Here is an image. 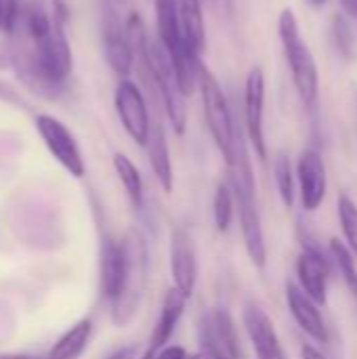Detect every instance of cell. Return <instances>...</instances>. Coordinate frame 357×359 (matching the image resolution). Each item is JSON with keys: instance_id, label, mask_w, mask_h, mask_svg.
<instances>
[{"instance_id": "d6a6232c", "label": "cell", "mask_w": 357, "mask_h": 359, "mask_svg": "<svg viewBox=\"0 0 357 359\" xmlns=\"http://www.w3.org/2000/svg\"><path fill=\"white\" fill-rule=\"evenodd\" d=\"M307 2H309L311 6H324V4H326L328 0H307Z\"/></svg>"}, {"instance_id": "f546056e", "label": "cell", "mask_w": 357, "mask_h": 359, "mask_svg": "<svg viewBox=\"0 0 357 359\" xmlns=\"http://www.w3.org/2000/svg\"><path fill=\"white\" fill-rule=\"evenodd\" d=\"M339 2H341L343 13H345L349 19H357V0H339Z\"/></svg>"}, {"instance_id": "1f68e13d", "label": "cell", "mask_w": 357, "mask_h": 359, "mask_svg": "<svg viewBox=\"0 0 357 359\" xmlns=\"http://www.w3.org/2000/svg\"><path fill=\"white\" fill-rule=\"evenodd\" d=\"M8 67H13V59L0 53V69H8Z\"/></svg>"}, {"instance_id": "cb8c5ba5", "label": "cell", "mask_w": 357, "mask_h": 359, "mask_svg": "<svg viewBox=\"0 0 357 359\" xmlns=\"http://www.w3.org/2000/svg\"><path fill=\"white\" fill-rule=\"evenodd\" d=\"M330 40L337 50V55L343 61H351L356 55V34L351 27V21L345 13H337L330 19Z\"/></svg>"}, {"instance_id": "9c48e42d", "label": "cell", "mask_w": 357, "mask_h": 359, "mask_svg": "<svg viewBox=\"0 0 357 359\" xmlns=\"http://www.w3.org/2000/svg\"><path fill=\"white\" fill-rule=\"evenodd\" d=\"M36 130H38L42 143L46 145L48 154L74 179H82L86 175V164H84L80 145H78L76 137L72 135V130L61 120H57L55 116H48V114H40V116H36Z\"/></svg>"}, {"instance_id": "ffe728a7", "label": "cell", "mask_w": 357, "mask_h": 359, "mask_svg": "<svg viewBox=\"0 0 357 359\" xmlns=\"http://www.w3.org/2000/svg\"><path fill=\"white\" fill-rule=\"evenodd\" d=\"M112 164H114V170H116L124 191H126V198L130 200V204L137 210H141L143 200H145V191H143V179H141V172H139L137 164L122 151L114 154Z\"/></svg>"}, {"instance_id": "4316f807", "label": "cell", "mask_w": 357, "mask_h": 359, "mask_svg": "<svg viewBox=\"0 0 357 359\" xmlns=\"http://www.w3.org/2000/svg\"><path fill=\"white\" fill-rule=\"evenodd\" d=\"M187 358H189V353H187V349H185V347H181V345H168V347L160 349L156 355H151L149 359H187Z\"/></svg>"}, {"instance_id": "d4e9b609", "label": "cell", "mask_w": 357, "mask_h": 359, "mask_svg": "<svg viewBox=\"0 0 357 359\" xmlns=\"http://www.w3.org/2000/svg\"><path fill=\"white\" fill-rule=\"evenodd\" d=\"M337 212H339V223H341L345 244L351 248V252L357 259V204L349 196L343 194L337 202Z\"/></svg>"}, {"instance_id": "7c38bea8", "label": "cell", "mask_w": 357, "mask_h": 359, "mask_svg": "<svg viewBox=\"0 0 357 359\" xmlns=\"http://www.w3.org/2000/svg\"><path fill=\"white\" fill-rule=\"evenodd\" d=\"M99 267H101V292L109 301V305H114L124 297L130 278V255L124 240L116 242L112 238H105L101 242Z\"/></svg>"}, {"instance_id": "8fae6325", "label": "cell", "mask_w": 357, "mask_h": 359, "mask_svg": "<svg viewBox=\"0 0 357 359\" xmlns=\"http://www.w3.org/2000/svg\"><path fill=\"white\" fill-rule=\"evenodd\" d=\"M297 189L305 212H316L328 194V170L322 154L314 147L305 149L297 162Z\"/></svg>"}, {"instance_id": "3957f363", "label": "cell", "mask_w": 357, "mask_h": 359, "mask_svg": "<svg viewBox=\"0 0 357 359\" xmlns=\"http://www.w3.org/2000/svg\"><path fill=\"white\" fill-rule=\"evenodd\" d=\"M198 90L202 97V109H204V120L208 126V133L223 158L225 164L234 160L238 139L242 135L240 126L236 124V118L231 114L229 101L221 88V82L217 76L202 63L198 69Z\"/></svg>"}, {"instance_id": "e575fe53", "label": "cell", "mask_w": 357, "mask_h": 359, "mask_svg": "<svg viewBox=\"0 0 357 359\" xmlns=\"http://www.w3.org/2000/svg\"><path fill=\"white\" fill-rule=\"evenodd\" d=\"M114 2H118V0H114ZM120 2H122V0H120Z\"/></svg>"}, {"instance_id": "2e32d148", "label": "cell", "mask_w": 357, "mask_h": 359, "mask_svg": "<svg viewBox=\"0 0 357 359\" xmlns=\"http://www.w3.org/2000/svg\"><path fill=\"white\" fill-rule=\"evenodd\" d=\"M187 297L181 294L177 288H170L166 294H164V301H162V307H160V313H158V320L151 328V334H149V341H147V347L143 351V355L139 359H149L151 355H156L160 349L168 347L170 345V339L175 337L177 332V326L187 309Z\"/></svg>"}, {"instance_id": "d6986e66", "label": "cell", "mask_w": 357, "mask_h": 359, "mask_svg": "<svg viewBox=\"0 0 357 359\" xmlns=\"http://www.w3.org/2000/svg\"><path fill=\"white\" fill-rule=\"evenodd\" d=\"M90 337H93V322L88 318L78 320L63 337L55 341L46 359H78L86 351Z\"/></svg>"}, {"instance_id": "ba28073f", "label": "cell", "mask_w": 357, "mask_h": 359, "mask_svg": "<svg viewBox=\"0 0 357 359\" xmlns=\"http://www.w3.org/2000/svg\"><path fill=\"white\" fill-rule=\"evenodd\" d=\"M114 105H116V114H118L120 124L126 130V135L139 147H145L154 118L149 114L147 99H145L143 90L137 86V82L122 78L114 90Z\"/></svg>"}, {"instance_id": "7a4b0ae2", "label": "cell", "mask_w": 357, "mask_h": 359, "mask_svg": "<svg viewBox=\"0 0 357 359\" xmlns=\"http://www.w3.org/2000/svg\"><path fill=\"white\" fill-rule=\"evenodd\" d=\"M278 36L286 65L292 76L295 90L307 114L316 116L320 107V72L309 44L301 36L299 19L290 6L282 8L278 17Z\"/></svg>"}, {"instance_id": "836d02e7", "label": "cell", "mask_w": 357, "mask_h": 359, "mask_svg": "<svg viewBox=\"0 0 357 359\" xmlns=\"http://www.w3.org/2000/svg\"><path fill=\"white\" fill-rule=\"evenodd\" d=\"M187 359H208V358H206V355H204L202 351H198V353H189V358H187Z\"/></svg>"}, {"instance_id": "4dcf8cb0", "label": "cell", "mask_w": 357, "mask_h": 359, "mask_svg": "<svg viewBox=\"0 0 357 359\" xmlns=\"http://www.w3.org/2000/svg\"><path fill=\"white\" fill-rule=\"evenodd\" d=\"M0 359H46L32 353H0Z\"/></svg>"}, {"instance_id": "7402d4cb", "label": "cell", "mask_w": 357, "mask_h": 359, "mask_svg": "<svg viewBox=\"0 0 357 359\" xmlns=\"http://www.w3.org/2000/svg\"><path fill=\"white\" fill-rule=\"evenodd\" d=\"M274 179L284 208L290 210L297 202L299 191H297V170L292 168V162L286 154H278L274 158Z\"/></svg>"}, {"instance_id": "603a6c76", "label": "cell", "mask_w": 357, "mask_h": 359, "mask_svg": "<svg viewBox=\"0 0 357 359\" xmlns=\"http://www.w3.org/2000/svg\"><path fill=\"white\" fill-rule=\"evenodd\" d=\"M238 206H236V196L229 187L227 181L219 183L215 189V198H213V221L219 233H227L234 225Z\"/></svg>"}, {"instance_id": "277c9868", "label": "cell", "mask_w": 357, "mask_h": 359, "mask_svg": "<svg viewBox=\"0 0 357 359\" xmlns=\"http://www.w3.org/2000/svg\"><path fill=\"white\" fill-rule=\"evenodd\" d=\"M101 38H103V55L109 65V69L122 80L128 78V74L135 67V44L128 38L126 23H122L116 2L103 0L101 8Z\"/></svg>"}, {"instance_id": "44dd1931", "label": "cell", "mask_w": 357, "mask_h": 359, "mask_svg": "<svg viewBox=\"0 0 357 359\" xmlns=\"http://www.w3.org/2000/svg\"><path fill=\"white\" fill-rule=\"evenodd\" d=\"M328 257L335 265V269L339 271L345 288L349 290V294L357 301V259L351 252V248L345 244V240L332 238L328 244Z\"/></svg>"}, {"instance_id": "484cf974", "label": "cell", "mask_w": 357, "mask_h": 359, "mask_svg": "<svg viewBox=\"0 0 357 359\" xmlns=\"http://www.w3.org/2000/svg\"><path fill=\"white\" fill-rule=\"evenodd\" d=\"M17 15H19L17 0H0V32L11 34L15 29Z\"/></svg>"}, {"instance_id": "4fadbf2b", "label": "cell", "mask_w": 357, "mask_h": 359, "mask_svg": "<svg viewBox=\"0 0 357 359\" xmlns=\"http://www.w3.org/2000/svg\"><path fill=\"white\" fill-rule=\"evenodd\" d=\"M242 324H244L246 337L250 341V347L255 351V358L288 359L271 318L265 313V309L261 305H257L252 301L246 303L242 309Z\"/></svg>"}, {"instance_id": "9a60e30c", "label": "cell", "mask_w": 357, "mask_h": 359, "mask_svg": "<svg viewBox=\"0 0 357 359\" xmlns=\"http://www.w3.org/2000/svg\"><path fill=\"white\" fill-rule=\"evenodd\" d=\"M286 305L288 311L295 320V324L301 328L303 334H307L314 343L328 345L330 343V332L328 324L322 316V305H318L299 284L288 282L286 284Z\"/></svg>"}, {"instance_id": "30bf717a", "label": "cell", "mask_w": 357, "mask_h": 359, "mask_svg": "<svg viewBox=\"0 0 357 359\" xmlns=\"http://www.w3.org/2000/svg\"><path fill=\"white\" fill-rule=\"evenodd\" d=\"M265 72L261 65H255L246 74L244 82V126L248 145L255 149L261 162L267 160V141H265Z\"/></svg>"}, {"instance_id": "6da1fadb", "label": "cell", "mask_w": 357, "mask_h": 359, "mask_svg": "<svg viewBox=\"0 0 357 359\" xmlns=\"http://www.w3.org/2000/svg\"><path fill=\"white\" fill-rule=\"evenodd\" d=\"M225 166H227V183L236 196L244 250L250 263L263 271L267 267V244H265V233H263V223H261V212H259V202H257V181H255L244 133L238 139L234 160Z\"/></svg>"}, {"instance_id": "5b68a950", "label": "cell", "mask_w": 357, "mask_h": 359, "mask_svg": "<svg viewBox=\"0 0 357 359\" xmlns=\"http://www.w3.org/2000/svg\"><path fill=\"white\" fill-rule=\"evenodd\" d=\"M124 244L130 255V278L124 297L112 305V320L118 328H124L139 311L145 280H147V248L139 231H128L124 236Z\"/></svg>"}, {"instance_id": "52a82bcc", "label": "cell", "mask_w": 357, "mask_h": 359, "mask_svg": "<svg viewBox=\"0 0 357 359\" xmlns=\"http://www.w3.org/2000/svg\"><path fill=\"white\" fill-rule=\"evenodd\" d=\"M332 273V261L326 252L316 244L309 233L301 231V255L297 259V284L318 303H328V284Z\"/></svg>"}, {"instance_id": "f1b7e54d", "label": "cell", "mask_w": 357, "mask_h": 359, "mask_svg": "<svg viewBox=\"0 0 357 359\" xmlns=\"http://www.w3.org/2000/svg\"><path fill=\"white\" fill-rule=\"evenodd\" d=\"M107 359H137V349L135 347H122V349L114 351Z\"/></svg>"}, {"instance_id": "ac0fdd59", "label": "cell", "mask_w": 357, "mask_h": 359, "mask_svg": "<svg viewBox=\"0 0 357 359\" xmlns=\"http://www.w3.org/2000/svg\"><path fill=\"white\" fill-rule=\"evenodd\" d=\"M179 25L187 50L202 57L206 50V23L200 0H179Z\"/></svg>"}, {"instance_id": "83f0119b", "label": "cell", "mask_w": 357, "mask_h": 359, "mask_svg": "<svg viewBox=\"0 0 357 359\" xmlns=\"http://www.w3.org/2000/svg\"><path fill=\"white\" fill-rule=\"evenodd\" d=\"M301 358L303 359H326L324 358V353H322L318 347H314V345H309V343H305V345L301 347Z\"/></svg>"}, {"instance_id": "8992f818", "label": "cell", "mask_w": 357, "mask_h": 359, "mask_svg": "<svg viewBox=\"0 0 357 359\" xmlns=\"http://www.w3.org/2000/svg\"><path fill=\"white\" fill-rule=\"evenodd\" d=\"M198 337L200 351L208 359H242L238 330L225 307H215L202 313Z\"/></svg>"}, {"instance_id": "e0dca14e", "label": "cell", "mask_w": 357, "mask_h": 359, "mask_svg": "<svg viewBox=\"0 0 357 359\" xmlns=\"http://www.w3.org/2000/svg\"><path fill=\"white\" fill-rule=\"evenodd\" d=\"M145 151L149 158V166L154 170V177L160 185V189L170 196L175 189V172H173V160H170V149L166 141V130L162 124L160 116H154L151 120V130L149 139L145 143Z\"/></svg>"}, {"instance_id": "5bb4252c", "label": "cell", "mask_w": 357, "mask_h": 359, "mask_svg": "<svg viewBox=\"0 0 357 359\" xmlns=\"http://www.w3.org/2000/svg\"><path fill=\"white\" fill-rule=\"evenodd\" d=\"M198 250L191 233L177 227L170 236V276L173 288H177L187 299L194 297L198 286Z\"/></svg>"}]
</instances>
